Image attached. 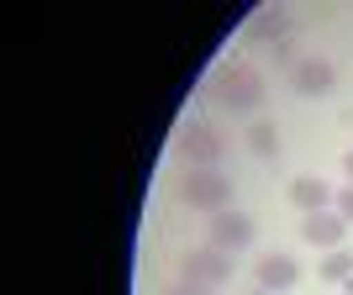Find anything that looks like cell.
Wrapping results in <instances>:
<instances>
[{
	"label": "cell",
	"mask_w": 353,
	"mask_h": 295,
	"mask_svg": "<svg viewBox=\"0 0 353 295\" xmlns=\"http://www.w3.org/2000/svg\"><path fill=\"white\" fill-rule=\"evenodd\" d=\"M227 280H232V258H227L221 248H211V243L206 248H190L185 258H179V285H195V290L216 295Z\"/></svg>",
	"instance_id": "3957f363"
},
{
	"label": "cell",
	"mask_w": 353,
	"mask_h": 295,
	"mask_svg": "<svg viewBox=\"0 0 353 295\" xmlns=\"http://www.w3.org/2000/svg\"><path fill=\"white\" fill-rule=\"evenodd\" d=\"M316 274H322L327 285H343V280H353V253L348 248H332L322 258V269H316Z\"/></svg>",
	"instance_id": "7c38bea8"
},
{
	"label": "cell",
	"mask_w": 353,
	"mask_h": 295,
	"mask_svg": "<svg viewBox=\"0 0 353 295\" xmlns=\"http://www.w3.org/2000/svg\"><path fill=\"white\" fill-rule=\"evenodd\" d=\"M332 211H338V216H343V221H348V227H353V185H348V190H338V201H332Z\"/></svg>",
	"instance_id": "4fadbf2b"
},
{
	"label": "cell",
	"mask_w": 353,
	"mask_h": 295,
	"mask_svg": "<svg viewBox=\"0 0 353 295\" xmlns=\"http://www.w3.org/2000/svg\"><path fill=\"white\" fill-rule=\"evenodd\" d=\"M343 174H348V179H353V153H348V159H343Z\"/></svg>",
	"instance_id": "2e32d148"
},
{
	"label": "cell",
	"mask_w": 353,
	"mask_h": 295,
	"mask_svg": "<svg viewBox=\"0 0 353 295\" xmlns=\"http://www.w3.org/2000/svg\"><path fill=\"white\" fill-rule=\"evenodd\" d=\"M253 280H259V290H269V295H280V290H290L295 280H301V264H295L290 253H264L259 264H253Z\"/></svg>",
	"instance_id": "ba28073f"
},
{
	"label": "cell",
	"mask_w": 353,
	"mask_h": 295,
	"mask_svg": "<svg viewBox=\"0 0 353 295\" xmlns=\"http://www.w3.org/2000/svg\"><path fill=\"white\" fill-rule=\"evenodd\" d=\"M163 295H211V290H195V285H174V290H163Z\"/></svg>",
	"instance_id": "9a60e30c"
},
{
	"label": "cell",
	"mask_w": 353,
	"mask_h": 295,
	"mask_svg": "<svg viewBox=\"0 0 353 295\" xmlns=\"http://www.w3.org/2000/svg\"><path fill=\"white\" fill-rule=\"evenodd\" d=\"M274 63H285V69H295V63H301V59H295V43H290V37H285V43H274Z\"/></svg>",
	"instance_id": "5bb4252c"
},
{
	"label": "cell",
	"mask_w": 353,
	"mask_h": 295,
	"mask_svg": "<svg viewBox=\"0 0 353 295\" xmlns=\"http://www.w3.org/2000/svg\"><path fill=\"white\" fill-rule=\"evenodd\" d=\"M174 153L190 169H221V153H227V143H221V132L211 127V121H185L174 137Z\"/></svg>",
	"instance_id": "277c9868"
},
{
	"label": "cell",
	"mask_w": 353,
	"mask_h": 295,
	"mask_svg": "<svg viewBox=\"0 0 353 295\" xmlns=\"http://www.w3.org/2000/svg\"><path fill=\"white\" fill-rule=\"evenodd\" d=\"M206 95L227 111V116H259L264 111V74L253 69V63H221L216 74H211Z\"/></svg>",
	"instance_id": "6da1fadb"
},
{
	"label": "cell",
	"mask_w": 353,
	"mask_h": 295,
	"mask_svg": "<svg viewBox=\"0 0 353 295\" xmlns=\"http://www.w3.org/2000/svg\"><path fill=\"white\" fill-rule=\"evenodd\" d=\"M248 295H269V290H248Z\"/></svg>",
	"instance_id": "e0dca14e"
},
{
	"label": "cell",
	"mask_w": 353,
	"mask_h": 295,
	"mask_svg": "<svg viewBox=\"0 0 353 295\" xmlns=\"http://www.w3.org/2000/svg\"><path fill=\"white\" fill-rule=\"evenodd\" d=\"M285 32H290V11L285 6H259V11H248V21H243V37L248 43H285Z\"/></svg>",
	"instance_id": "52a82bcc"
},
{
	"label": "cell",
	"mask_w": 353,
	"mask_h": 295,
	"mask_svg": "<svg viewBox=\"0 0 353 295\" xmlns=\"http://www.w3.org/2000/svg\"><path fill=\"white\" fill-rule=\"evenodd\" d=\"M338 201V190L327 185V179H316V174H301V179H290V206L301 211V216H311V211H327Z\"/></svg>",
	"instance_id": "30bf717a"
},
{
	"label": "cell",
	"mask_w": 353,
	"mask_h": 295,
	"mask_svg": "<svg viewBox=\"0 0 353 295\" xmlns=\"http://www.w3.org/2000/svg\"><path fill=\"white\" fill-rule=\"evenodd\" d=\"M290 90L295 95H306V101H322V95H332L338 90V69H332V59H301L290 69Z\"/></svg>",
	"instance_id": "5b68a950"
},
{
	"label": "cell",
	"mask_w": 353,
	"mask_h": 295,
	"mask_svg": "<svg viewBox=\"0 0 353 295\" xmlns=\"http://www.w3.org/2000/svg\"><path fill=\"white\" fill-rule=\"evenodd\" d=\"M301 237H306L311 248H343V237H348V221L338 216V211H311V216H301Z\"/></svg>",
	"instance_id": "9c48e42d"
},
{
	"label": "cell",
	"mask_w": 353,
	"mask_h": 295,
	"mask_svg": "<svg viewBox=\"0 0 353 295\" xmlns=\"http://www.w3.org/2000/svg\"><path fill=\"white\" fill-rule=\"evenodd\" d=\"M179 201L190 211L221 216V211H232V174H221V169H190V174L179 179Z\"/></svg>",
	"instance_id": "7a4b0ae2"
},
{
	"label": "cell",
	"mask_w": 353,
	"mask_h": 295,
	"mask_svg": "<svg viewBox=\"0 0 353 295\" xmlns=\"http://www.w3.org/2000/svg\"><path fill=\"white\" fill-rule=\"evenodd\" d=\"M248 153L253 159H280V127H274L269 116L248 121Z\"/></svg>",
	"instance_id": "8fae6325"
},
{
	"label": "cell",
	"mask_w": 353,
	"mask_h": 295,
	"mask_svg": "<svg viewBox=\"0 0 353 295\" xmlns=\"http://www.w3.org/2000/svg\"><path fill=\"white\" fill-rule=\"evenodd\" d=\"M253 237H259L253 216L232 206V211H221V216H211V232H206V243H211V248H221V253H237V248H248Z\"/></svg>",
	"instance_id": "8992f818"
}]
</instances>
